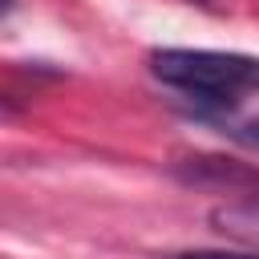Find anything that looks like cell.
Wrapping results in <instances>:
<instances>
[{"mask_svg": "<svg viewBox=\"0 0 259 259\" xmlns=\"http://www.w3.org/2000/svg\"><path fill=\"white\" fill-rule=\"evenodd\" d=\"M150 73L194 97L206 109H235L243 93L259 89V57L247 53H219V49H150Z\"/></svg>", "mask_w": 259, "mask_h": 259, "instance_id": "6da1fadb", "label": "cell"}, {"mask_svg": "<svg viewBox=\"0 0 259 259\" xmlns=\"http://www.w3.org/2000/svg\"><path fill=\"white\" fill-rule=\"evenodd\" d=\"M178 182L186 186H202V190H223V194H247L243 202L259 198V170L235 162V158H219V154H194L170 166Z\"/></svg>", "mask_w": 259, "mask_h": 259, "instance_id": "7a4b0ae2", "label": "cell"}, {"mask_svg": "<svg viewBox=\"0 0 259 259\" xmlns=\"http://www.w3.org/2000/svg\"><path fill=\"white\" fill-rule=\"evenodd\" d=\"M210 223H214L219 235L259 247V198H251V202H231V206H214V210H210Z\"/></svg>", "mask_w": 259, "mask_h": 259, "instance_id": "3957f363", "label": "cell"}, {"mask_svg": "<svg viewBox=\"0 0 259 259\" xmlns=\"http://www.w3.org/2000/svg\"><path fill=\"white\" fill-rule=\"evenodd\" d=\"M162 259H259V251H227V247H190V251H170Z\"/></svg>", "mask_w": 259, "mask_h": 259, "instance_id": "277c9868", "label": "cell"}, {"mask_svg": "<svg viewBox=\"0 0 259 259\" xmlns=\"http://www.w3.org/2000/svg\"><path fill=\"white\" fill-rule=\"evenodd\" d=\"M239 146H247V150H255L259 154V117H251V121H239V125H231L227 130Z\"/></svg>", "mask_w": 259, "mask_h": 259, "instance_id": "5b68a950", "label": "cell"}, {"mask_svg": "<svg viewBox=\"0 0 259 259\" xmlns=\"http://www.w3.org/2000/svg\"><path fill=\"white\" fill-rule=\"evenodd\" d=\"M202 4H206V0H202Z\"/></svg>", "mask_w": 259, "mask_h": 259, "instance_id": "8992f818", "label": "cell"}]
</instances>
